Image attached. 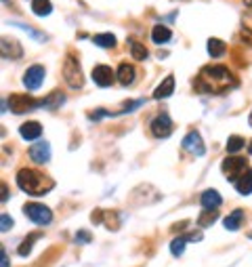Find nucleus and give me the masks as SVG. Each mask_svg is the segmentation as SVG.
<instances>
[{
	"label": "nucleus",
	"instance_id": "f257e3e1",
	"mask_svg": "<svg viewBox=\"0 0 252 267\" xmlns=\"http://www.w3.org/2000/svg\"><path fill=\"white\" fill-rule=\"evenodd\" d=\"M193 86L200 93L221 95V93H227L229 88L236 86V78L225 65H206V68L200 70Z\"/></svg>",
	"mask_w": 252,
	"mask_h": 267
},
{
	"label": "nucleus",
	"instance_id": "f03ea898",
	"mask_svg": "<svg viewBox=\"0 0 252 267\" xmlns=\"http://www.w3.org/2000/svg\"><path fill=\"white\" fill-rule=\"evenodd\" d=\"M17 183L30 196H42V194L51 192L53 185H55L47 175H42V173H38L34 168H21L17 173Z\"/></svg>",
	"mask_w": 252,
	"mask_h": 267
},
{
	"label": "nucleus",
	"instance_id": "7ed1b4c3",
	"mask_svg": "<svg viewBox=\"0 0 252 267\" xmlns=\"http://www.w3.org/2000/svg\"><path fill=\"white\" fill-rule=\"evenodd\" d=\"M221 170H223V175L227 177L229 181H234V183H236V181L240 179V177L248 170V160L242 158V156H229V158L223 160Z\"/></svg>",
	"mask_w": 252,
	"mask_h": 267
},
{
	"label": "nucleus",
	"instance_id": "20e7f679",
	"mask_svg": "<svg viewBox=\"0 0 252 267\" xmlns=\"http://www.w3.org/2000/svg\"><path fill=\"white\" fill-rule=\"evenodd\" d=\"M63 78L67 80L72 88H82L84 84V76H82V68L74 55H67L65 63H63Z\"/></svg>",
	"mask_w": 252,
	"mask_h": 267
},
{
	"label": "nucleus",
	"instance_id": "39448f33",
	"mask_svg": "<svg viewBox=\"0 0 252 267\" xmlns=\"http://www.w3.org/2000/svg\"><path fill=\"white\" fill-rule=\"evenodd\" d=\"M24 213H26V217L32 221V223H36V225H49L51 221H53L51 208H47L44 204H38V202H28L24 206Z\"/></svg>",
	"mask_w": 252,
	"mask_h": 267
},
{
	"label": "nucleus",
	"instance_id": "423d86ee",
	"mask_svg": "<svg viewBox=\"0 0 252 267\" xmlns=\"http://www.w3.org/2000/svg\"><path fill=\"white\" fill-rule=\"evenodd\" d=\"M40 101H36L34 97H28V95H11L9 97V107L13 114H26V112H32L34 107H38Z\"/></svg>",
	"mask_w": 252,
	"mask_h": 267
},
{
	"label": "nucleus",
	"instance_id": "0eeeda50",
	"mask_svg": "<svg viewBox=\"0 0 252 267\" xmlns=\"http://www.w3.org/2000/svg\"><path fill=\"white\" fill-rule=\"evenodd\" d=\"M151 132L160 139H166L170 132H172V120L168 114H158L153 120H151Z\"/></svg>",
	"mask_w": 252,
	"mask_h": 267
},
{
	"label": "nucleus",
	"instance_id": "6e6552de",
	"mask_svg": "<svg viewBox=\"0 0 252 267\" xmlns=\"http://www.w3.org/2000/svg\"><path fill=\"white\" fill-rule=\"evenodd\" d=\"M44 76H47V70H44V65H32V68L24 74V84L26 88H30V91H36V88L42 86V80Z\"/></svg>",
	"mask_w": 252,
	"mask_h": 267
},
{
	"label": "nucleus",
	"instance_id": "1a4fd4ad",
	"mask_svg": "<svg viewBox=\"0 0 252 267\" xmlns=\"http://www.w3.org/2000/svg\"><path fill=\"white\" fill-rule=\"evenodd\" d=\"M183 149L189 151V154H196V156H204L206 151V145H204V139L200 137V132L191 130L189 135L183 139Z\"/></svg>",
	"mask_w": 252,
	"mask_h": 267
},
{
	"label": "nucleus",
	"instance_id": "9d476101",
	"mask_svg": "<svg viewBox=\"0 0 252 267\" xmlns=\"http://www.w3.org/2000/svg\"><path fill=\"white\" fill-rule=\"evenodd\" d=\"M28 154H30V158H32L36 164H47V162L51 160V145H49L47 141H40V143L32 145Z\"/></svg>",
	"mask_w": 252,
	"mask_h": 267
},
{
	"label": "nucleus",
	"instance_id": "9b49d317",
	"mask_svg": "<svg viewBox=\"0 0 252 267\" xmlns=\"http://www.w3.org/2000/svg\"><path fill=\"white\" fill-rule=\"evenodd\" d=\"M200 202H202L204 211H217L221 206V202H223V198H221V194L217 189H206L200 196Z\"/></svg>",
	"mask_w": 252,
	"mask_h": 267
},
{
	"label": "nucleus",
	"instance_id": "f8f14e48",
	"mask_svg": "<svg viewBox=\"0 0 252 267\" xmlns=\"http://www.w3.org/2000/svg\"><path fill=\"white\" fill-rule=\"evenodd\" d=\"M93 80L99 84V86H109L113 82V72L109 65H95L93 70Z\"/></svg>",
	"mask_w": 252,
	"mask_h": 267
},
{
	"label": "nucleus",
	"instance_id": "ddd939ff",
	"mask_svg": "<svg viewBox=\"0 0 252 267\" xmlns=\"http://www.w3.org/2000/svg\"><path fill=\"white\" fill-rule=\"evenodd\" d=\"M19 132H21V137H24L26 141H34V139H38L42 135V124L36 122V120H30L26 124H21Z\"/></svg>",
	"mask_w": 252,
	"mask_h": 267
},
{
	"label": "nucleus",
	"instance_id": "4468645a",
	"mask_svg": "<svg viewBox=\"0 0 252 267\" xmlns=\"http://www.w3.org/2000/svg\"><path fill=\"white\" fill-rule=\"evenodd\" d=\"M172 91H175V76H166L162 82H160V86L153 91V99H166V97H170L172 95Z\"/></svg>",
	"mask_w": 252,
	"mask_h": 267
},
{
	"label": "nucleus",
	"instance_id": "2eb2a0df",
	"mask_svg": "<svg viewBox=\"0 0 252 267\" xmlns=\"http://www.w3.org/2000/svg\"><path fill=\"white\" fill-rule=\"evenodd\" d=\"M242 221H244V211H242V208H236L231 215L225 217L223 225H225V230H229V232H236V230L242 227Z\"/></svg>",
	"mask_w": 252,
	"mask_h": 267
},
{
	"label": "nucleus",
	"instance_id": "dca6fc26",
	"mask_svg": "<svg viewBox=\"0 0 252 267\" xmlns=\"http://www.w3.org/2000/svg\"><path fill=\"white\" fill-rule=\"evenodd\" d=\"M3 55L9 57V59H17V57L24 55V51H21V44L19 42L3 38Z\"/></svg>",
	"mask_w": 252,
	"mask_h": 267
},
{
	"label": "nucleus",
	"instance_id": "f3484780",
	"mask_svg": "<svg viewBox=\"0 0 252 267\" xmlns=\"http://www.w3.org/2000/svg\"><path fill=\"white\" fill-rule=\"evenodd\" d=\"M234 185H236V189H238L242 196H248V194L252 192V168H248Z\"/></svg>",
	"mask_w": 252,
	"mask_h": 267
},
{
	"label": "nucleus",
	"instance_id": "a211bd4d",
	"mask_svg": "<svg viewBox=\"0 0 252 267\" xmlns=\"http://www.w3.org/2000/svg\"><path fill=\"white\" fill-rule=\"evenodd\" d=\"M118 80H120L124 86L134 82V68H132L130 63H120V65H118Z\"/></svg>",
	"mask_w": 252,
	"mask_h": 267
},
{
	"label": "nucleus",
	"instance_id": "6ab92c4d",
	"mask_svg": "<svg viewBox=\"0 0 252 267\" xmlns=\"http://www.w3.org/2000/svg\"><path fill=\"white\" fill-rule=\"evenodd\" d=\"M172 38V32L166 28V26H156L153 30H151V40L156 42V44H164V42H168Z\"/></svg>",
	"mask_w": 252,
	"mask_h": 267
},
{
	"label": "nucleus",
	"instance_id": "aec40b11",
	"mask_svg": "<svg viewBox=\"0 0 252 267\" xmlns=\"http://www.w3.org/2000/svg\"><path fill=\"white\" fill-rule=\"evenodd\" d=\"M32 11L38 17H47L53 13V5H51V0H32Z\"/></svg>",
	"mask_w": 252,
	"mask_h": 267
},
{
	"label": "nucleus",
	"instance_id": "412c9836",
	"mask_svg": "<svg viewBox=\"0 0 252 267\" xmlns=\"http://www.w3.org/2000/svg\"><path fill=\"white\" fill-rule=\"evenodd\" d=\"M63 101H65V95H63L61 91H55V93H51L47 99H42L40 105H42V107H49V109H55V107L63 105Z\"/></svg>",
	"mask_w": 252,
	"mask_h": 267
},
{
	"label": "nucleus",
	"instance_id": "4be33fe9",
	"mask_svg": "<svg viewBox=\"0 0 252 267\" xmlns=\"http://www.w3.org/2000/svg\"><path fill=\"white\" fill-rule=\"evenodd\" d=\"M93 42L97 44V47H103V49H111V47H116V36L105 32V34H97L93 36Z\"/></svg>",
	"mask_w": 252,
	"mask_h": 267
},
{
	"label": "nucleus",
	"instance_id": "5701e85b",
	"mask_svg": "<svg viewBox=\"0 0 252 267\" xmlns=\"http://www.w3.org/2000/svg\"><path fill=\"white\" fill-rule=\"evenodd\" d=\"M225 51H227V47H225L223 40H219V38H210L208 40V55L210 57H223Z\"/></svg>",
	"mask_w": 252,
	"mask_h": 267
},
{
	"label": "nucleus",
	"instance_id": "b1692460",
	"mask_svg": "<svg viewBox=\"0 0 252 267\" xmlns=\"http://www.w3.org/2000/svg\"><path fill=\"white\" fill-rule=\"evenodd\" d=\"M128 44H130V53H132V57H134L137 61L147 59V49L143 47L141 42H137L134 38H128Z\"/></svg>",
	"mask_w": 252,
	"mask_h": 267
},
{
	"label": "nucleus",
	"instance_id": "393cba45",
	"mask_svg": "<svg viewBox=\"0 0 252 267\" xmlns=\"http://www.w3.org/2000/svg\"><path fill=\"white\" fill-rule=\"evenodd\" d=\"M217 221V213L215 211H204L202 215H200V219H198V225L200 227H208V225H212Z\"/></svg>",
	"mask_w": 252,
	"mask_h": 267
},
{
	"label": "nucleus",
	"instance_id": "a878e982",
	"mask_svg": "<svg viewBox=\"0 0 252 267\" xmlns=\"http://www.w3.org/2000/svg\"><path fill=\"white\" fill-rule=\"evenodd\" d=\"M240 149H244V139H242V137L234 135V137L227 139V151H229V154H238Z\"/></svg>",
	"mask_w": 252,
	"mask_h": 267
},
{
	"label": "nucleus",
	"instance_id": "bb28decb",
	"mask_svg": "<svg viewBox=\"0 0 252 267\" xmlns=\"http://www.w3.org/2000/svg\"><path fill=\"white\" fill-rule=\"evenodd\" d=\"M189 240L185 238V236H179V238H175L172 242H170V251H172V255H183V249H185V244H187Z\"/></svg>",
	"mask_w": 252,
	"mask_h": 267
},
{
	"label": "nucleus",
	"instance_id": "cd10ccee",
	"mask_svg": "<svg viewBox=\"0 0 252 267\" xmlns=\"http://www.w3.org/2000/svg\"><path fill=\"white\" fill-rule=\"evenodd\" d=\"M38 238H40V234H32V236H30L26 242H21V244H19V255H21V257L30 255V251H32V244H34Z\"/></svg>",
	"mask_w": 252,
	"mask_h": 267
},
{
	"label": "nucleus",
	"instance_id": "c85d7f7f",
	"mask_svg": "<svg viewBox=\"0 0 252 267\" xmlns=\"http://www.w3.org/2000/svg\"><path fill=\"white\" fill-rule=\"evenodd\" d=\"M11 26H15V28H21V30H26L32 38H36L38 42H44V40H47V36H44V34H38V30H34V28H30V26H24V24H15V21H11Z\"/></svg>",
	"mask_w": 252,
	"mask_h": 267
},
{
	"label": "nucleus",
	"instance_id": "c756f323",
	"mask_svg": "<svg viewBox=\"0 0 252 267\" xmlns=\"http://www.w3.org/2000/svg\"><path fill=\"white\" fill-rule=\"evenodd\" d=\"M139 105H143V99H139V101H132V103H124V105H122V109H120V112H118L116 116H120V114H126V112H132V109H137Z\"/></svg>",
	"mask_w": 252,
	"mask_h": 267
},
{
	"label": "nucleus",
	"instance_id": "7c9ffc66",
	"mask_svg": "<svg viewBox=\"0 0 252 267\" xmlns=\"http://www.w3.org/2000/svg\"><path fill=\"white\" fill-rule=\"evenodd\" d=\"M13 227V219L9 215H0V230L3 232H9Z\"/></svg>",
	"mask_w": 252,
	"mask_h": 267
},
{
	"label": "nucleus",
	"instance_id": "2f4dec72",
	"mask_svg": "<svg viewBox=\"0 0 252 267\" xmlns=\"http://www.w3.org/2000/svg\"><path fill=\"white\" fill-rule=\"evenodd\" d=\"M90 240H93V236H90L88 232H84V230H80V232L76 234V242H78V244H86V242H90Z\"/></svg>",
	"mask_w": 252,
	"mask_h": 267
},
{
	"label": "nucleus",
	"instance_id": "473e14b6",
	"mask_svg": "<svg viewBox=\"0 0 252 267\" xmlns=\"http://www.w3.org/2000/svg\"><path fill=\"white\" fill-rule=\"evenodd\" d=\"M103 116H111L109 112H107V109H95V112H90V120H101Z\"/></svg>",
	"mask_w": 252,
	"mask_h": 267
},
{
	"label": "nucleus",
	"instance_id": "72a5a7b5",
	"mask_svg": "<svg viewBox=\"0 0 252 267\" xmlns=\"http://www.w3.org/2000/svg\"><path fill=\"white\" fill-rule=\"evenodd\" d=\"M0 257H3V267H9V257H7V251L3 249V253H0Z\"/></svg>",
	"mask_w": 252,
	"mask_h": 267
},
{
	"label": "nucleus",
	"instance_id": "f704fd0d",
	"mask_svg": "<svg viewBox=\"0 0 252 267\" xmlns=\"http://www.w3.org/2000/svg\"><path fill=\"white\" fill-rule=\"evenodd\" d=\"M0 202H7V185L3 183V200H0Z\"/></svg>",
	"mask_w": 252,
	"mask_h": 267
},
{
	"label": "nucleus",
	"instance_id": "c9c22d12",
	"mask_svg": "<svg viewBox=\"0 0 252 267\" xmlns=\"http://www.w3.org/2000/svg\"><path fill=\"white\" fill-rule=\"evenodd\" d=\"M248 151H250V154H252V141H250V149H248Z\"/></svg>",
	"mask_w": 252,
	"mask_h": 267
},
{
	"label": "nucleus",
	"instance_id": "e433bc0d",
	"mask_svg": "<svg viewBox=\"0 0 252 267\" xmlns=\"http://www.w3.org/2000/svg\"><path fill=\"white\" fill-rule=\"evenodd\" d=\"M3 3H7V0H3Z\"/></svg>",
	"mask_w": 252,
	"mask_h": 267
},
{
	"label": "nucleus",
	"instance_id": "4c0bfd02",
	"mask_svg": "<svg viewBox=\"0 0 252 267\" xmlns=\"http://www.w3.org/2000/svg\"><path fill=\"white\" fill-rule=\"evenodd\" d=\"M250 122H252V118H250Z\"/></svg>",
	"mask_w": 252,
	"mask_h": 267
}]
</instances>
